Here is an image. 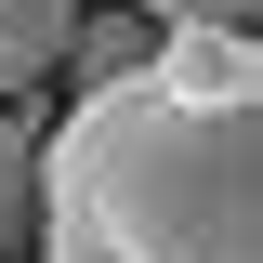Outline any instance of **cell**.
<instances>
[{
  "instance_id": "obj_3",
  "label": "cell",
  "mask_w": 263,
  "mask_h": 263,
  "mask_svg": "<svg viewBox=\"0 0 263 263\" xmlns=\"http://www.w3.org/2000/svg\"><path fill=\"white\" fill-rule=\"evenodd\" d=\"M66 27H79V0H0V105L66 66Z\"/></svg>"
},
{
  "instance_id": "obj_6",
  "label": "cell",
  "mask_w": 263,
  "mask_h": 263,
  "mask_svg": "<svg viewBox=\"0 0 263 263\" xmlns=\"http://www.w3.org/2000/svg\"><path fill=\"white\" fill-rule=\"evenodd\" d=\"M132 13H145V27H250L263 0H132Z\"/></svg>"
},
{
  "instance_id": "obj_1",
  "label": "cell",
  "mask_w": 263,
  "mask_h": 263,
  "mask_svg": "<svg viewBox=\"0 0 263 263\" xmlns=\"http://www.w3.org/2000/svg\"><path fill=\"white\" fill-rule=\"evenodd\" d=\"M40 263H263V105L105 79L40 145Z\"/></svg>"
},
{
  "instance_id": "obj_5",
  "label": "cell",
  "mask_w": 263,
  "mask_h": 263,
  "mask_svg": "<svg viewBox=\"0 0 263 263\" xmlns=\"http://www.w3.org/2000/svg\"><path fill=\"white\" fill-rule=\"evenodd\" d=\"M145 13H105V27H66V66H79V92H105V79H145Z\"/></svg>"
},
{
  "instance_id": "obj_2",
  "label": "cell",
  "mask_w": 263,
  "mask_h": 263,
  "mask_svg": "<svg viewBox=\"0 0 263 263\" xmlns=\"http://www.w3.org/2000/svg\"><path fill=\"white\" fill-rule=\"evenodd\" d=\"M145 79H158L171 105H263L250 27H158V40H145Z\"/></svg>"
},
{
  "instance_id": "obj_4",
  "label": "cell",
  "mask_w": 263,
  "mask_h": 263,
  "mask_svg": "<svg viewBox=\"0 0 263 263\" xmlns=\"http://www.w3.org/2000/svg\"><path fill=\"white\" fill-rule=\"evenodd\" d=\"M27 224H40V132L0 105V263H27Z\"/></svg>"
}]
</instances>
